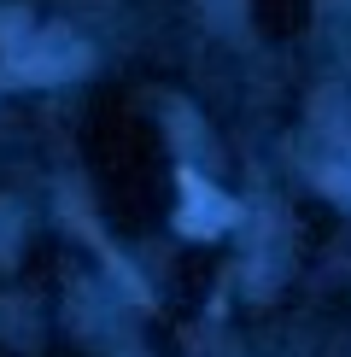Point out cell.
I'll use <instances>...</instances> for the list:
<instances>
[{"mask_svg": "<svg viewBox=\"0 0 351 357\" xmlns=\"http://www.w3.org/2000/svg\"><path fill=\"white\" fill-rule=\"evenodd\" d=\"M182 188H187V229L194 234H211V229H228L234 222V205L211 199V193L199 188V176H182Z\"/></svg>", "mask_w": 351, "mask_h": 357, "instance_id": "6da1fadb", "label": "cell"}]
</instances>
